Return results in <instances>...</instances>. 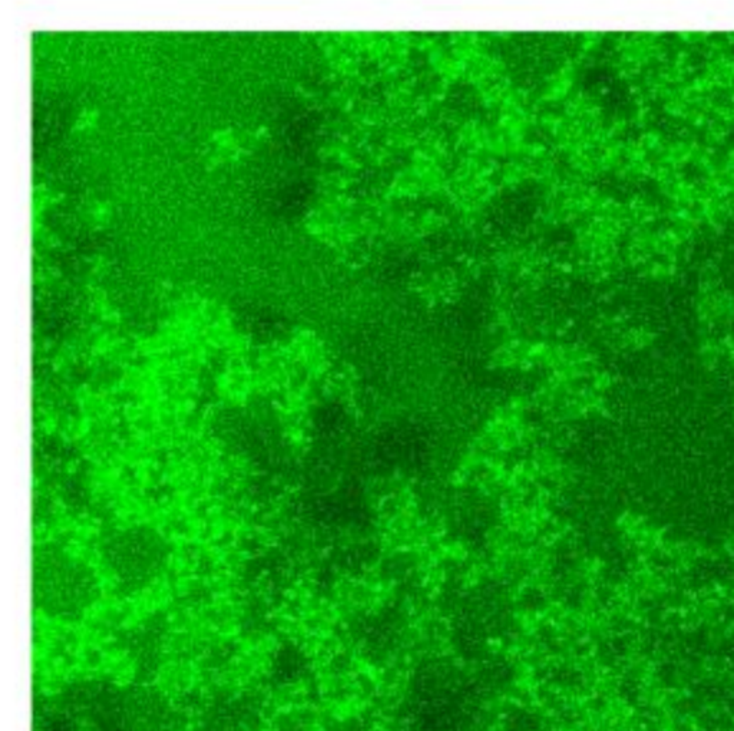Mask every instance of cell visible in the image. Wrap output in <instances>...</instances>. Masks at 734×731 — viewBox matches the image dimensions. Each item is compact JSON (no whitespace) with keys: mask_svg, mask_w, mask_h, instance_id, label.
I'll list each match as a JSON object with an SVG mask.
<instances>
[{"mask_svg":"<svg viewBox=\"0 0 734 731\" xmlns=\"http://www.w3.org/2000/svg\"><path fill=\"white\" fill-rule=\"evenodd\" d=\"M628 651H629L628 638H625L622 636H615V637L604 640L598 646L597 655L604 665L612 667V665L618 664L621 660H624L628 655Z\"/></svg>","mask_w":734,"mask_h":731,"instance_id":"obj_1","label":"cell"},{"mask_svg":"<svg viewBox=\"0 0 734 731\" xmlns=\"http://www.w3.org/2000/svg\"><path fill=\"white\" fill-rule=\"evenodd\" d=\"M618 694L621 700L628 706H637L643 696V686L639 678L625 677L618 686Z\"/></svg>","mask_w":734,"mask_h":731,"instance_id":"obj_2","label":"cell"},{"mask_svg":"<svg viewBox=\"0 0 734 731\" xmlns=\"http://www.w3.org/2000/svg\"><path fill=\"white\" fill-rule=\"evenodd\" d=\"M657 678L667 689H671L678 681V668L671 661H664L657 667Z\"/></svg>","mask_w":734,"mask_h":731,"instance_id":"obj_3","label":"cell"},{"mask_svg":"<svg viewBox=\"0 0 734 731\" xmlns=\"http://www.w3.org/2000/svg\"><path fill=\"white\" fill-rule=\"evenodd\" d=\"M726 655L730 660V662L734 665V637L726 646Z\"/></svg>","mask_w":734,"mask_h":731,"instance_id":"obj_4","label":"cell"}]
</instances>
